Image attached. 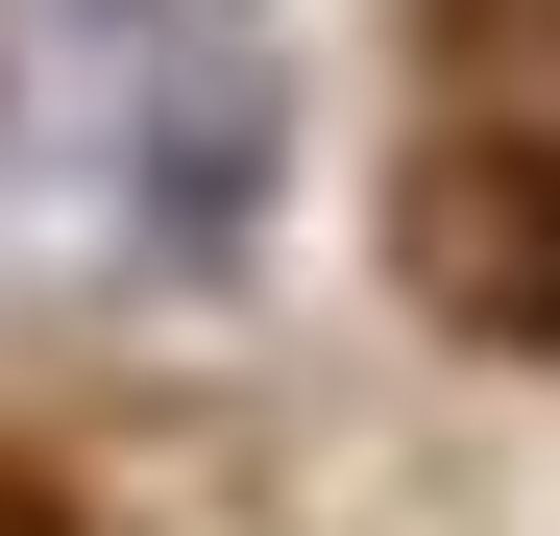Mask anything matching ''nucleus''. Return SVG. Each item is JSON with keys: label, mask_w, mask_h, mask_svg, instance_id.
<instances>
[{"label": "nucleus", "mask_w": 560, "mask_h": 536, "mask_svg": "<svg viewBox=\"0 0 560 536\" xmlns=\"http://www.w3.org/2000/svg\"><path fill=\"white\" fill-rule=\"evenodd\" d=\"M390 293L488 366H560V98H463L390 171Z\"/></svg>", "instance_id": "obj_1"}, {"label": "nucleus", "mask_w": 560, "mask_h": 536, "mask_svg": "<svg viewBox=\"0 0 560 536\" xmlns=\"http://www.w3.org/2000/svg\"><path fill=\"white\" fill-rule=\"evenodd\" d=\"M415 49L463 98H560V0H415Z\"/></svg>", "instance_id": "obj_2"}, {"label": "nucleus", "mask_w": 560, "mask_h": 536, "mask_svg": "<svg viewBox=\"0 0 560 536\" xmlns=\"http://www.w3.org/2000/svg\"><path fill=\"white\" fill-rule=\"evenodd\" d=\"M0 536H73V488H49V464H0Z\"/></svg>", "instance_id": "obj_3"}]
</instances>
